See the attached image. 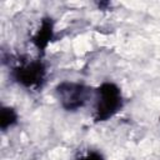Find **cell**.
<instances>
[{"label": "cell", "instance_id": "1", "mask_svg": "<svg viewBox=\"0 0 160 160\" xmlns=\"http://www.w3.org/2000/svg\"><path fill=\"white\" fill-rule=\"evenodd\" d=\"M122 106L120 88L114 82H104L95 90L94 120L105 121L112 118Z\"/></svg>", "mask_w": 160, "mask_h": 160}, {"label": "cell", "instance_id": "2", "mask_svg": "<svg viewBox=\"0 0 160 160\" xmlns=\"http://www.w3.org/2000/svg\"><path fill=\"white\" fill-rule=\"evenodd\" d=\"M55 96L62 109L76 111L85 106L91 98V89L84 84L74 81H62L55 88Z\"/></svg>", "mask_w": 160, "mask_h": 160}, {"label": "cell", "instance_id": "3", "mask_svg": "<svg viewBox=\"0 0 160 160\" xmlns=\"http://www.w3.org/2000/svg\"><path fill=\"white\" fill-rule=\"evenodd\" d=\"M12 79L28 89H38L45 80L46 69L40 60H21L11 70Z\"/></svg>", "mask_w": 160, "mask_h": 160}, {"label": "cell", "instance_id": "5", "mask_svg": "<svg viewBox=\"0 0 160 160\" xmlns=\"http://www.w3.org/2000/svg\"><path fill=\"white\" fill-rule=\"evenodd\" d=\"M18 121V114L16 111L10 106H2L0 111V128L2 131H5L8 128L12 126Z\"/></svg>", "mask_w": 160, "mask_h": 160}, {"label": "cell", "instance_id": "6", "mask_svg": "<svg viewBox=\"0 0 160 160\" xmlns=\"http://www.w3.org/2000/svg\"><path fill=\"white\" fill-rule=\"evenodd\" d=\"M78 160H105V159H104L102 155H101L100 152H98V151H89V152H86L85 155L80 156Z\"/></svg>", "mask_w": 160, "mask_h": 160}, {"label": "cell", "instance_id": "4", "mask_svg": "<svg viewBox=\"0 0 160 160\" xmlns=\"http://www.w3.org/2000/svg\"><path fill=\"white\" fill-rule=\"evenodd\" d=\"M52 32H54V25H52V20L50 18H45L42 19L40 28L38 29L36 34L32 36V42L34 45L39 49V51H44L46 49V46L49 45V42L52 39Z\"/></svg>", "mask_w": 160, "mask_h": 160}]
</instances>
